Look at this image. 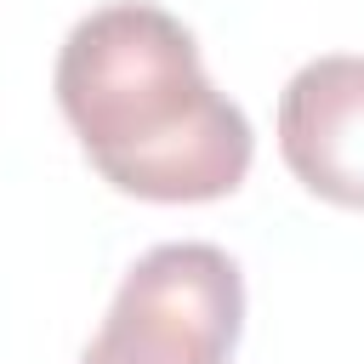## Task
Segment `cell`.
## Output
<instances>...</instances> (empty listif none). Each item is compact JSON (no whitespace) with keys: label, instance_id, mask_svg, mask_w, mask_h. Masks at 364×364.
<instances>
[{"label":"cell","instance_id":"3957f363","mask_svg":"<svg viewBox=\"0 0 364 364\" xmlns=\"http://www.w3.org/2000/svg\"><path fill=\"white\" fill-rule=\"evenodd\" d=\"M279 154L307 193L364 210V57L330 51L284 80Z\"/></svg>","mask_w":364,"mask_h":364},{"label":"cell","instance_id":"7a4b0ae2","mask_svg":"<svg viewBox=\"0 0 364 364\" xmlns=\"http://www.w3.org/2000/svg\"><path fill=\"white\" fill-rule=\"evenodd\" d=\"M245 330V273L222 245H154L119 279L80 364H228Z\"/></svg>","mask_w":364,"mask_h":364},{"label":"cell","instance_id":"6da1fadb","mask_svg":"<svg viewBox=\"0 0 364 364\" xmlns=\"http://www.w3.org/2000/svg\"><path fill=\"white\" fill-rule=\"evenodd\" d=\"M51 91L91 171L131 199L205 205L250 171L245 108L210 85L193 28L165 6L114 0L85 11L57 51Z\"/></svg>","mask_w":364,"mask_h":364}]
</instances>
